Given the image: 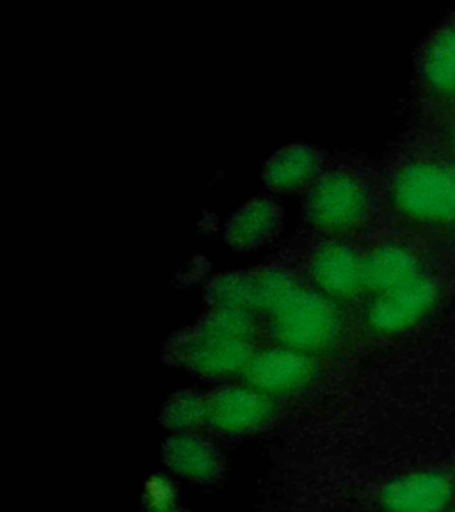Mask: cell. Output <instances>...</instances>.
<instances>
[{
    "label": "cell",
    "instance_id": "17",
    "mask_svg": "<svg viewBox=\"0 0 455 512\" xmlns=\"http://www.w3.org/2000/svg\"><path fill=\"white\" fill-rule=\"evenodd\" d=\"M424 73L432 88L455 93V29L432 41L425 54Z\"/></svg>",
    "mask_w": 455,
    "mask_h": 512
},
{
    "label": "cell",
    "instance_id": "13",
    "mask_svg": "<svg viewBox=\"0 0 455 512\" xmlns=\"http://www.w3.org/2000/svg\"><path fill=\"white\" fill-rule=\"evenodd\" d=\"M164 461L184 479L210 484L223 473V459L217 448L192 432L176 434L164 448Z\"/></svg>",
    "mask_w": 455,
    "mask_h": 512
},
{
    "label": "cell",
    "instance_id": "4",
    "mask_svg": "<svg viewBox=\"0 0 455 512\" xmlns=\"http://www.w3.org/2000/svg\"><path fill=\"white\" fill-rule=\"evenodd\" d=\"M169 347L173 360L184 363L201 376L217 379L244 374L256 351L253 342L203 335L196 328L178 333Z\"/></svg>",
    "mask_w": 455,
    "mask_h": 512
},
{
    "label": "cell",
    "instance_id": "2",
    "mask_svg": "<svg viewBox=\"0 0 455 512\" xmlns=\"http://www.w3.org/2000/svg\"><path fill=\"white\" fill-rule=\"evenodd\" d=\"M370 207L372 196L365 178L347 166L324 169L304 191V219L331 237L360 228L368 219Z\"/></svg>",
    "mask_w": 455,
    "mask_h": 512
},
{
    "label": "cell",
    "instance_id": "8",
    "mask_svg": "<svg viewBox=\"0 0 455 512\" xmlns=\"http://www.w3.org/2000/svg\"><path fill=\"white\" fill-rule=\"evenodd\" d=\"M208 425L228 434L262 429L276 413V402L248 384H226L207 395Z\"/></svg>",
    "mask_w": 455,
    "mask_h": 512
},
{
    "label": "cell",
    "instance_id": "9",
    "mask_svg": "<svg viewBox=\"0 0 455 512\" xmlns=\"http://www.w3.org/2000/svg\"><path fill=\"white\" fill-rule=\"evenodd\" d=\"M324 155L308 143H288L264 162L265 184L274 191L308 189L324 171Z\"/></svg>",
    "mask_w": 455,
    "mask_h": 512
},
{
    "label": "cell",
    "instance_id": "11",
    "mask_svg": "<svg viewBox=\"0 0 455 512\" xmlns=\"http://www.w3.org/2000/svg\"><path fill=\"white\" fill-rule=\"evenodd\" d=\"M422 276L415 253L395 242L379 244L361 255L363 290L383 294Z\"/></svg>",
    "mask_w": 455,
    "mask_h": 512
},
{
    "label": "cell",
    "instance_id": "6",
    "mask_svg": "<svg viewBox=\"0 0 455 512\" xmlns=\"http://www.w3.org/2000/svg\"><path fill=\"white\" fill-rule=\"evenodd\" d=\"M306 271L312 287L338 303L363 290L360 253L349 242L336 237L319 240L313 246Z\"/></svg>",
    "mask_w": 455,
    "mask_h": 512
},
{
    "label": "cell",
    "instance_id": "16",
    "mask_svg": "<svg viewBox=\"0 0 455 512\" xmlns=\"http://www.w3.org/2000/svg\"><path fill=\"white\" fill-rule=\"evenodd\" d=\"M203 335L253 342L256 335V317L253 312L233 308H210L196 324Z\"/></svg>",
    "mask_w": 455,
    "mask_h": 512
},
{
    "label": "cell",
    "instance_id": "3",
    "mask_svg": "<svg viewBox=\"0 0 455 512\" xmlns=\"http://www.w3.org/2000/svg\"><path fill=\"white\" fill-rule=\"evenodd\" d=\"M393 205L422 221H454L455 168L416 162L400 169L392 182Z\"/></svg>",
    "mask_w": 455,
    "mask_h": 512
},
{
    "label": "cell",
    "instance_id": "15",
    "mask_svg": "<svg viewBox=\"0 0 455 512\" xmlns=\"http://www.w3.org/2000/svg\"><path fill=\"white\" fill-rule=\"evenodd\" d=\"M251 280L255 294V312L264 315H269L299 283L296 276L281 264H265L251 269Z\"/></svg>",
    "mask_w": 455,
    "mask_h": 512
},
{
    "label": "cell",
    "instance_id": "14",
    "mask_svg": "<svg viewBox=\"0 0 455 512\" xmlns=\"http://www.w3.org/2000/svg\"><path fill=\"white\" fill-rule=\"evenodd\" d=\"M210 308H233L255 312V294L251 271L219 272L205 287Z\"/></svg>",
    "mask_w": 455,
    "mask_h": 512
},
{
    "label": "cell",
    "instance_id": "19",
    "mask_svg": "<svg viewBox=\"0 0 455 512\" xmlns=\"http://www.w3.org/2000/svg\"><path fill=\"white\" fill-rule=\"evenodd\" d=\"M148 509L150 512H182L173 500V489L162 479L153 480L148 488Z\"/></svg>",
    "mask_w": 455,
    "mask_h": 512
},
{
    "label": "cell",
    "instance_id": "1",
    "mask_svg": "<svg viewBox=\"0 0 455 512\" xmlns=\"http://www.w3.org/2000/svg\"><path fill=\"white\" fill-rule=\"evenodd\" d=\"M267 317L278 345L312 356L331 349L344 328L338 301L303 283H297Z\"/></svg>",
    "mask_w": 455,
    "mask_h": 512
},
{
    "label": "cell",
    "instance_id": "18",
    "mask_svg": "<svg viewBox=\"0 0 455 512\" xmlns=\"http://www.w3.org/2000/svg\"><path fill=\"white\" fill-rule=\"evenodd\" d=\"M162 422L178 434L196 431L208 424L207 397L191 390L175 393L162 411Z\"/></svg>",
    "mask_w": 455,
    "mask_h": 512
},
{
    "label": "cell",
    "instance_id": "12",
    "mask_svg": "<svg viewBox=\"0 0 455 512\" xmlns=\"http://www.w3.org/2000/svg\"><path fill=\"white\" fill-rule=\"evenodd\" d=\"M452 484L441 473H418L393 480L383 491V504L395 512H440L450 502Z\"/></svg>",
    "mask_w": 455,
    "mask_h": 512
},
{
    "label": "cell",
    "instance_id": "5",
    "mask_svg": "<svg viewBox=\"0 0 455 512\" xmlns=\"http://www.w3.org/2000/svg\"><path fill=\"white\" fill-rule=\"evenodd\" d=\"M315 374L317 363L312 354L276 345L253 352L242 376L248 386L276 399L303 390Z\"/></svg>",
    "mask_w": 455,
    "mask_h": 512
},
{
    "label": "cell",
    "instance_id": "10",
    "mask_svg": "<svg viewBox=\"0 0 455 512\" xmlns=\"http://www.w3.org/2000/svg\"><path fill=\"white\" fill-rule=\"evenodd\" d=\"M281 223L283 208L280 203L267 194H258L233 212L226 223L224 237L233 249L248 251L272 239L280 232Z\"/></svg>",
    "mask_w": 455,
    "mask_h": 512
},
{
    "label": "cell",
    "instance_id": "7",
    "mask_svg": "<svg viewBox=\"0 0 455 512\" xmlns=\"http://www.w3.org/2000/svg\"><path fill=\"white\" fill-rule=\"evenodd\" d=\"M436 297V283L424 274L406 285L376 294L365 312L368 328L381 335H395L411 328L429 313Z\"/></svg>",
    "mask_w": 455,
    "mask_h": 512
}]
</instances>
